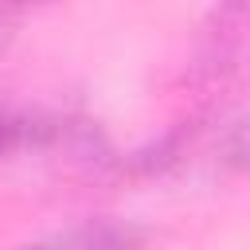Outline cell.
<instances>
[{"mask_svg":"<svg viewBox=\"0 0 250 250\" xmlns=\"http://www.w3.org/2000/svg\"><path fill=\"white\" fill-rule=\"evenodd\" d=\"M62 250H137V230L125 223H86L59 238Z\"/></svg>","mask_w":250,"mask_h":250,"instance_id":"cell-1","label":"cell"},{"mask_svg":"<svg viewBox=\"0 0 250 250\" xmlns=\"http://www.w3.org/2000/svg\"><path fill=\"white\" fill-rule=\"evenodd\" d=\"M31 133V121L16 117V113H0V156H8L12 148H20Z\"/></svg>","mask_w":250,"mask_h":250,"instance_id":"cell-2","label":"cell"},{"mask_svg":"<svg viewBox=\"0 0 250 250\" xmlns=\"http://www.w3.org/2000/svg\"><path fill=\"white\" fill-rule=\"evenodd\" d=\"M227 160L234 168H250V117L230 129V137H227Z\"/></svg>","mask_w":250,"mask_h":250,"instance_id":"cell-3","label":"cell"},{"mask_svg":"<svg viewBox=\"0 0 250 250\" xmlns=\"http://www.w3.org/2000/svg\"><path fill=\"white\" fill-rule=\"evenodd\" d=\"M35 4H47V0H0V51L8 47V39H12V31H16V20H20L27 8H35Z\"/></svg>","mask_w":250,"mask_h":250,"instance_id":"cell-4","label":"cell"},{"mask_svg":"<svg viewBox=\"0 0 250 250\" xmlns=\"http://www.w3.org/2000/svg\"><path fill=\"white\" fill-rule=\"evenodd\" d=\"M219 23L230 27V31L250 27V0H223V8H219Z\"/></svg>","mask_w":250,"mask_h":250,"instance_id":"cell-5","label":"cell"}]
</instances>
